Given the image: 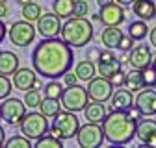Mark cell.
<instances>
[{
    "label": "cell",
    "instance_id": "cell-1",
    "mask_svg": "<svg viewBox=\"0 0 156 148\" xmlns=\"http://www.w3.org/2000/svg\"><path fill=\"white\" fill-rule=\"evenodd\" d=\"M74 63L73 46L58 37H45L32 52V67L43 78L58 80Z\"/></svg>",
    "mask_w": 156,
    "mask_h": 148
},
{
    "label": "cell",
    "instance_id": "cell-2",
    "mask_svg": "<svg viewBox=\"0 0 156 148\" xmlns=\"http://www.w3.org/2000/svg\"><path fill=\"white\" fill-rule=\"evenodd\" d=\"M136 124H138V120L128 111L112 109L108 111V115L102 122L104 139L110 144H117V146L128 144L136 137Z\"/></svg>",
    "mask_w": 156,
    "mask_h": 148
},
{
    "label": "cell",
    "instance_id": "cell-3",
    "mask_svg": "<svg viewBox=\"0 0 156 148\" xmlns=\"http://www.w3.org/2000/svg\"><path fill=\"white\" fill-rule=\"evenodd\" d=\"M95 35V28L93 22L87 21L86 17H69L62 26V33L60 37L73 48H82L87 43H91Z\"/></svg>",
    "mask_w": 156,
    "mask_h": 148
},
{
    "label": "cell",
    "instance_id": "cell-4",
    "mask_svg": "<svg viewBox=\"0 0 156 148\" xmlns=\"http://www.w3.org/2000/svg\"><path fill=\"white\" fill-rule=\"evenodd\" d=\"M78 130H80V120L74 115V111H60L56 117H52V124H50V133L60 137L62 141L73 139L76 137Z\"/></svg>",
    "mask_w": 156,
    "mask_h": 148
},
{
    "label": "cell",
    "instance_id": "cell-5",
    "mask_svg": "<svg viewBox=\"0 0 156 148\" xmlns=\"http://www.w3.org/2000/svg\"><path fill=\"white\" fill-rule=\"evenodd\" d=\"M19 128H21V133L24 137H28L30 141H37L39 137H43L48 133L50 130V124L47 120V117L39 111V113H26L24 119L21 120V124H19Z\"/></svg>",
    "mask_w": 156,
    "mask_h": 148
},
{
    "label": "cell",
    "instance_id": "cell-6",
    "mask_svg": "<svg viewBox=\"0 0 156 148\" xmlns=\"http://www.w3.org/2000/svg\"><path fill=\"white\" fill-rule=\"evenodd\" d=\"M35 26L26 21V18H23V21H15L9 28H8V37H9V43L15 45V46H28L34 43L35 39Z\"/></svg>",
    "mask_w": 156,
    "mask_h": 148
},
{
    "label": "cell",
    "instance_id": "cell-7",
    "mask_svg": "<svg viewBox=\"0 0 156 148\" xmlns=\"http://www.w3.org/2000/svg\"><path fill=\"white\" fill-rule=\"evenodd\" d=\"M62 106L63 109H69V111H84V107L87 106L89 102V95H87V89L82 87V85H67L63 89V95H62Z\"/></svg>",
    "mask_w": 156,
    "mask_h": 148
},
{
    "label": "cell",
    "instance_id": "cell-8",
    "mask_svg": "<svg viewBox=\"0 0 156 148\" xmlns=\"http://www.w3.org/2000/svg\"><path fill=\"white\" fill-rule=\"evenodd\" d=\"M0 111H2V120L9 126H19L26 115V104L24 100H19L15 96H8L0 102Z\"/></svg>",
    "mask_w": 156,
    "mask_h": 148
},
{
    "label": "cell",
    "instance_id": "cell-9",
    "mask_svg": "<svg viewBox=\"0 0 156 148\" xmlns=\"http://www.w3.org/2000/svg\"><path fill=\"white\" fill-rule=\"evenodd\" d=\"M102 141H104V130H102V124H97V122L86 120V124L80 126L76 133V143L82 148H97L102 144Z\"/></svg>",
    "mask_w": 156,
    "mask_h": 148
},
{
    "label": "cell",
    "instance_id": "cell-10",
    "mask_svg": "<svg viewBox=\"0 0 156 148\" xmlns=\"http://www.w3.org/2000/svg\"><path fill=\"white\" fill-rule=\"evenodd\" d=\"M87 95H89V100H95V102H108L113 95V85L108 78L104 76H95L93 80L87 82Z\"/></svg>",
    "mask_w": 156,
    "mask_h": 148
},
{
    "label": "cell",
    "instance_id": "cell-11",
    "mask_svg": "<svg viewBox=\"0 0 156 148\" xmlns=\"http://www.w3.org/2000/svg\"><path fill=\"white\" fill-rule=\"evenodd\" d=\"M62 26H63V22H62V18L58 17L54 11L52 13H43L41 17L35 21V30H37V33L43 37H58L62 33Z\"/></svg>",
    "mask_w": 156,
    "mask_h": 148
},
{
    "label": "cell",
    "instance_id": "cell-12",
    "mask_svg": "<svg viewBox=\"0 0 156 148\" xmlns=\"http://www.w3.org/2000/svg\"><path fill=\"white\" fill-rule=\"evenodd\" d=\"M152 59H154V56H152V52H151V46H147L145 43L134 45V48L128 52L130 69L143 70V69H147V67L152 65Z\"/></svg>",
    "mask_w": 156,
    "mask_h": 148
},
{
    "label": "cell",
    "instance_id": "cell-13",
    "mask_svg": "<svg viewBox=\"0 0 156 148\" xmlns=\"http://www.w3.org/2000/svg\"><path fill=\"white\" fill-rule=\"evenodd\" d=\"M125 18H126L125 6L117 4V2L101 8V22H102V26H121L125 22Z\"/></svg>",
    "mask_w": 156,
    "mask_h": 148
},
{
    "label": "cell",
    "instance_id": "cell-14",
    "mask_svg": "<svg viewBox=\"0 0 156 148\" xmlns=\"http://www.w3.org/2000/svg\"><path fill=\"white\" fill-rule=\"evenodd\" d=\"M136 137L141 144L156 146V120L152 119H138L136 124Z\"/></svg>",
    "mask_w": 156,
    "mask_h": 148
},
{
    "label": "cell",
    "instance_id": "cell-15",
    "mask_svg": "<svg viewBox=\"0 0 156 148\" xmlns=\"http://www.w3.org/2000/svg\"><path fill=\"white\" fill-rule=\"evenodd\" d=\"M134 106L140 107V111L145 117H156V91L152 87L141 89L134 100Z\"/></svg>",
    "mask_w": 156,
    "mask_h": 148
},
{
    "label": "cell",
    "instance_id": "cell-16",
    "mask_svg": "<svg viewBox=\"0 0 156 148\" xmlns=\"http://www.w3.org/2000/svg\"><path fill=\"white\" fill-rule=\"evenodd\" d=\"M37 80V72L35 69H28V67H19L15 72H13V87L19 89V91H30L34 89V83Z\"/></svg>",
    "mask_w": 156,
    "mask_h": 148
},
{
    "label": "cell",
    "instance_id": "cell-17",
    "mask_svg": "<svg viewBox=\"0 0 156 148\" xmlns=\"http://www.w3.org/2000/svg\"><path fill=\"white\" fill-rule=\"evenodd\" d=\"M108 115V107L104 106V102H87V106L84 107V117L87 122H97V124H102L104 119Z\"/></svg>",
    "mask_w": 156,
    "mask_h": 148
},
{
    "label": "cell",
    "instance_id": "cell-18",
    "mask_svg": "<svg viewBox=\"0 0 156 148\" xmlns=\"http://www.w3.org/2000/svg\"><path fill=\"white\" fill-rule=\"evenodd\" d=\"M112 106L115 109H119V111H128L132 106H134V96H132V91H128L126 87H119L117 91H113V95H112Z\"/></svg>",
    "mask_w": 156,
    "mask_h": 148
},
{
    "label": "cell",
    "instance_id": "cell-19",
    "mask_svg": "<svg viewBox=\"0 0 156 148\" xmlns=\"http://www.w3.org/2000/svg\"><path fill=\"white\" fill-rule=\"evenodd\" d=\"M123 30L119 26H104L102 33H101V41L104 45V48H112L115 50L117 46H119V41L123 39Z\"/></svg>",
    "mask_w": 156,
    "mask_h": 148
},
{
    "label": "cell",
    "instance_id": "cell-20",
    "mask_svg": "<svg viewBox=\"0 0 156 148\" xmlns=\"http://www.w3.org/2000/svg\"><path fill=\"white\" fill-rule=\"evenodd\" d=\"M132 11L138 18L152 21L156 17V2H152V0H136L132 4Z\"/></svg>",
    "mask_w": 156,
    "mask_h": 148
},
{
    "label": "cell",
    "instance_id": "cell-21",
    "mask_svg": "<svg viewBox=\"0 0 156 148\" xmlns=\"http://www.w3.org/2000/svg\"><path fill=\"white\" fill-rule=\"evenodd\" d=\"M17 69H19V56L9 50H0V74L13 76Z\"/></svg>",
    "mask_w": 156,
    "mask_h": 148
},
{
    "label": "cell",
    "instance_id": "cell-22",
    "mask_svg": "<svg viewBox=\"0 0 156 148\" xmlns=\"http://www.w3.org/2000/svg\"><path fill=\"white\" fill-rule=\"evenodd\" d=\"M74 72H76L78 80L89 82V80H93V78L97 76V65H95V61H91V59L86 58V59H82V61H78V63H76Z\"/></svg>",
    "mask_w": 156,
    "mask_h": 148
},
{
    "label": "cell",
    "instance_id": "cell-23",
    "mask_svg": "<svg viewBox=\"0 0 156 148\" xmlns=\"http://www.w3.org/2000/svg\"><path fill=\"white\" fill-rule=\"evenodd\" d=\"M125 87L132 92H140L141 89H145V82H143V72L138 69H132L126 72V80H125Z\"/></svg>",
    "mask_w": 156,
    "mask_h": 148
},
{
    "label": "cell",
    "instance_id": "cell-24",
    "mask_svg": "<svg viewBox=\"0 0 156 148\" xmlns=\"http://www.w3.org/2000/svg\"><path fill=\"white\" fill-rule=\"evenodd\" d=\"M128 35L132 37L134 41H143L145 37L149 35V26H147V21H143V18L132 21V22H130V26H128Z\"/></svg>",
    "mask_w": 156,
    "mask_h": 148
},
{
    "label": "cell",
    "instance_id": "cell-25",
    "mask_svg": "<svg viewBox=\"0 0 156 148\" xmlns=\"http://www.w3.org/2000/svg\"><path fill=\"white\" fill-rule=\"evenodd\" d=\"M62 100H58V98H43L41 104H39V111L48 119V117H56L58 113L62 111Z\"/></svg>",
    "mask_w": 156,
    "mask_h": 148
},
{
    "label": "cell",
    "instance_id": "cell-26",
    "mask_svg": "<svg viewBox=\"0 0 156 148\" xmlns=\"http://www.w3.org/2000/svg\"><path fill=\"white\" fill-rule=\"evenodd\" d=\"M73 8H74V0H52V11L60 18L73 17Z\"/></svg>",
    "mask_w": 156,
    "mask_h": 148
},
{
    "label": "cell",
    "instance_id": "cell-27",
    "mask_svg": "<svg viewBox=\"0 0 156 148\" xmlns=\"http://www.w3.org/2000/svg\"><path fill=\"white\" fill-rule=\"evenodd\" d=\"M119 69H121V63H119V59H117V58L97 63V72H99L101 76H104V78H110L112 74H115Z\"/></svg>",
    "mask_w": 156,
    "mask_h": 148
},
{
    "label": "cell",
    "instance_id": "cell-28",
    "mask_svg": "<svg viewBox=\"0 0 156 148\" xmlns=\"http://www.w3.org/2000/svg\"><path fill=\"white\" fill-rule=\"evenodd\" d=\"M45 11H43V8L39 6V4H35L34 0L30 4H26V6H23V18H26V21H30V22H35L39 17H41Z\"/></svg>",
    "mask_w": 156,
    "mask_h": 148
},
{
    "label": "cell",
    "instance_id": "cell-29",
    "mask_svg": "<svg viewBox=\"0 0 156 148\" xmlns=\"http://www.w3.org/2000/svg\"><path fill=\"white\" fill-rule=\"evenodd\" d=\"M34 146H35V148H62V146H63V141H62L60 137L52 135V133H47V135H43V137H39Z\"/></svg>",
    "mask_w": 156,
    "mask_h": 148
},
{
    "label": "cell",
    "instance_id": "cell-30",
    "mask_svg": "<svg viewBox=\"0 0 156 148\" xmlns=\"http://www.w3.org/2000/svg\"><path fill=\"white\" fill-rule=\"evenodd\" d=\"M43 92L47 98H58L60 100L62 95H63V85L58 82V80H50L45 87H43Z\"/></svg>",
    "mask_w": 156,
    "mask_h": 148
},
{
    "label": "cell",
    "instance_id": "cell-31",
    "mask_svg": "<svg viewBox=\"0 0 156 148\" xmlns=\"http://www.w3.org/2000/svg\"><path fill=\"white\" fill-rule=\"evenodd\" d=\"M4 146H8V148H32V141L21 133V135H13V137L6 139Z\"/></svg>",
    "mask_w": 156,
    "mask_h": 148
},
{
    "label": "cell",
    "instance_id": "cell-32",
    "mask_svg": "<svg viewBox=\"0 0 156 148\" xmlns=\"http://www.w3.org/2000/svg\"><path fill=\"white\" fill-rule=\"evenodd\" d=\"M41 92H39V89H30L24 92V104L26 107H39V104H41Z\"/></svg>",
    "mask_w": 156,
    "mask_h": 148
},
{
    "label": "cell",
    "instance_id": "cell-33",
    "mask_svg": "<svg viewBox=\"0 0 156 148\" xmlns=\"http://www.w3.org/2000/svg\"><path fill=\"white\" fill-rule=\"evenodd\" d=\"M11 91H13L11 80L6 76V74H0V102H2L4 98H8L11 95Z\"/></svg>",
    "mask_w": 156,
    "mask_h": 148
},
{
    "label": "cell",
    "instance_id": "cell-34",
    "mask_svg": "<svg viewBox=\"0 0 156 148\" xmlns=\"http://www.w3.org/2000/svg\"><path fill=\"white\" fill-rule=\"evenodd\" d=\"M87 13H89V4H87V0H74L73 15H74V17H86Z\"/></svg>",
    "mask_w": 156,
    "mask_h": 148
},
{
    "label": "cell",
    "instance_id": "cell-35",
    "mask_svg": "<svg viewBox=\"0 0 156 148\" xmlns=\"http://www.w3.org/2000/svg\"><path fill=\"white\" fill-rule=\"evenodd\" d=\"M141 72H143V82H145V87H156V70L152 69V65H151V67H147V69H143Z\"/></svg>",
    "mask_w": 156,
    "mask_h": 148
},
{
    "label": "cell",
    "instance_id": "cell-36",
    "mask_svg": "<svg viewBox=\"0 0 156 148\" xmlns=\"http://www.w3.org/2000/svg\"><path fill=\"white\" fill-rule=\"evenodd\" d=\"M110 82H112V85L113 87H125V80H126V72L123 70V69H119L115 74H112V76L108 78Z\"/></svg>",
    "mask_w": 156,
    "mask_h": 148
},
{
    "label": "cell",
    "instance_id": "cell-37",
    "mask_svg": "<svg viewBox=\"0 0 156 148\" xmlns=\"http://www.w3.org/2000/svg\"><path fill=\"white\" fill-rule=\"evenodd\" d=\"M117 48H119L121 52H130L134 48V39L130 35H123V39L119 41V46H117Z\"/></svg>",
    "mask_w": 156,
    "mask_h": 148
},
{
    "label": "cell",
    "instance_id": "cell-38",
    "mask_svg": "<svg viewBox=\"0 0 156 148\" xmlns=\"http://www.w3.org/2000/svg\"><path fill=\"white\" fill-rule=\"evenodd\" d=\"M62 78H63V85H65V87H67V85H76V82H78L76 72H71V70H67Z\"/></svg>",
    "mask_w": 156,
    "mask_h": 148
},
{
    "label": "cell",
    "instance_id": "cell-39",
    "mask_svg": "<svg viewBox=\"0 0 156 148\" xmlns=\"http://www.w3.org/2000/svg\"><path fill=\"white\" fill-rule=\"evenodd\" d=\"M86 58L91 59V61H99V58H101V48L89 46V48H87V54H86Z\"/></svg>",
    "mask_w": 156,
    "mask_h": 148
},
{
    "label": "cell",
    "instance_id": "cell-40",
    "mask_svg": "<svg viewBox=\"0 0 156 148\" xmlns=\"http://www.w3.org/2000/svg\"><path fill=\"white\" fill-rule=\"evenodd\" d=\"M8 15H9L8 4H6V2H0V18H4V17H8Z\"/></svg>",
    "mask_w": 156,
    "mask_h": 148
},
{
    "label": "cell",
    "instance_id": "cell-41",
    "mask_svg": "<svg viewBox=\"0 0 156 148\" xmlns=\"http://www.w3.org/2000/svg\"><path fill=\"white\" fill-rule=\"evenodd\" d=\"M6 33H8V28H6L4 21H2V18H0V43L4 41V37H6Z\"/></svg>",
    "mask_w": 156,
    "mask_h": 148
},
{
    "label": "cell",
    "instance_id": "cell-42",
    "mask_svg": "<svg viewBox=\"0 0 156 148\" xmlns=\"http://www.w3.org/2000/svg\"><path fill=\"white\" fill-rule=\"evenodd\" d=\"M149 41H151V45L156 48V26H154V28L149 32Z\"/></svg>",
    "mask_w": 156,
    "mask_h": 148
},
{
    "label": "cell",
    "instance_id": "cell-43",
    "mask_svg": "<svg viewBox=\"0 0 156 148\" xmlns=\"http://www.w3.org/2000/svg\"><path fill=\"white\" fill-rule=\"evenodd\" d=\"M4 143H6V130L0 126V146H4Z\"/></svg>",
    "mask_w": 156,
    "mask_h": 148
},
{
    "label": "cell",
    "instance_id": "cell-44",
    "mask_svg": "<svg viewBox=\"0 0 156 148\" xmlns=\"http://www.w3.org/2000/svg\"><path fill=\"white\" fill-rule=\"evenodd\" d=\"M115 0H97V4H99V8H104V6H110V4H113Z\"/></svg>",
    "mask_w": 156,
    "mask_h": 148
},
{
    "label": "cell",
    "instance_id": "cell-45",
    "mask_svg": "<svg viewBox=\"0 0 156 148\" xmlns=\"http://www.w3.org/2000/svg\"><path fill=\"white\" fill-rule=\"evenodd\" d=\"M115 2H117V4H121V6H132L136 0H115Z\"/></svg>",
    "mask_w": 156,
    "mask_h": 148
},
{
    "label": "cell",
    "instance_id": "cell-46",
    "mask_svg": "<svg viewBox=\"0 0 156 148\" xmlns=\"http://www.w3.org/2000/svg\"><path fill=\"white\" fill-rule=\"evenodd\" d=\"M43 87H45V85H43V82L37 78V80H35V83H34V89H39V91H41Z\"/></svg>",
    "mask_w": 156,
    "mask_h": 148
},
{
    "label": "cell",
    "instance_id": "cell-47",
    "mask_svg": "<svg viewBox=\"0 0 156 148\" xmlns=\"http://www.w3.org/2000/svg\"><path fill=\"white\" fill-rule=\"evenodd\" d=\"M95 21H101V13H93L91 15V22H95Z\"/></svg>",
    "mask_w": 156,
    "mask_h": 148
},
{
    "label": "cell",
    "instance_id": "cell-48",
    "mask_svg": "<svg viewBox=\"0 0 156 148\" xmlns=\"http://www.w3.org/2000/svg\"><path fill=\"white\" fill-rule=\"evenodd\" d=\"M17 2L21 4V6H26V4H30V2H32V0H17Z\"/></svg>",
    "mask_w": 156,
    "mask_h": 148
},
{
    "label": "cell",
    "instance_id": "cell-49",
    "mask_svg": "<svg viewBox=\"0 0 156 148\" xmlns=\"http://www.w3.org/2000/svg\"><path fill=\"white\" fill-rule=\"evenodd\" d=\"M152 69L156 70V56H154V59H152Z\"/></svg>",
    "mask_w": 156,
    "mask_h": 148
},
{
    "label": "cell",
    "instance_id": "cell-50",
    "mask_svg": "<svg viewBox=\"0 0 156 148\" xmlns=\"http://www.w3.org/2000/svg\"><path fill=\"white\" fill-rule=\"evenodd\" d=\"M0 120H2V111H0Z\"/></svg>",
    "mask_w": 156,
    "mask_h": 148
},
{
    "label": "cell",
    "instance_id": "cell-51",
    "mask_svg": "<svg viewBox=\"0 0 156 148\" xmlns=\"http://www.w3.org/2000/svg\"><path fill=\"white\" fill-rule=\"evenodd\" d=\"M0 2H8V0H0Z\"/></svg>",
    "mask_w": 156,
    "mask_h": 148
}]
</instances>
